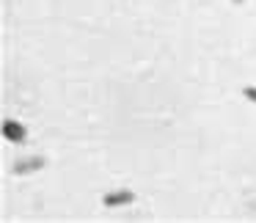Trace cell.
<instances>
[{
    "label": "cell",
    "instance_id": "6da1fadb",
    "mask_svg": "<svg viewBox=\"0 0 256 223\" xmlns=\"http://www.w3.org/2000/svg\"><path fill=\"white\" fill-rule=\"evenodd\" d=\"M3 135H6V140H12V144H25V138H28V132H25L22 124L12 122V118L3 122Z\"/></svg>",
    "mask_w": 256,
    "mask_h": 223
},
{
    "label": "cell",
    "instance_id": "7a4b0ae2",
    "mask_svg": "<svg viewBox=\"0 0 256 223\" xmlns=\"http://www.w3.org/2000/svg\"><path fill=\"white\" fill-rule=\"evenodd\" d=\"M102 201H105V206H122V204L135 201V193H130V190H116V193H108Z\"/></svg>",
    "mask_w": 256,
    "mask_h": 223
},
{
    "label": "cell",
    "instance_id": "3957f363",
    "mask_svg": "<svg viewBox=\"0 0 256 223\" xmlns=\"http://www.w3.org/2000/svg\"><path fill=\"white\" fill-rule=\"evenodd\" d=\"M39 168H44V157H34V160L17 162V166H14V174H28V171H39Z\"/></svg>",
    "mask_w": 256,
    "mask_h": 223
},
{
    "label": "cell",
    "instance_id": "277c9868",
    "mask_svg": "<svg viewBox=\"0 0 256 223\" xmlns=\"http://www.w3.org/2000/svg\"><path fill=\"white\" fill-rule=\"evenodd\" d=\"M242 94H245V96H248V100H250V102H256V88H254V86H248V88H245V91H242Z\"/></svg>",
    "mask_w": 256,
    "mask_h": 223
},
{
    "label": "cell",
    "instance_id": "5b68a950",
    "mask_svg": "<svg viewBox=\"0 0 256 223\" xmlns=\"http://www.w3.org/2000/svg\"><path fill=\"white\" fill-rule=\"evenodd\" d=\"M234 3H242V0H234Z\"/></svg>",
    "mask_w": 256,
    "mask_h": 223
}]
</instances>
